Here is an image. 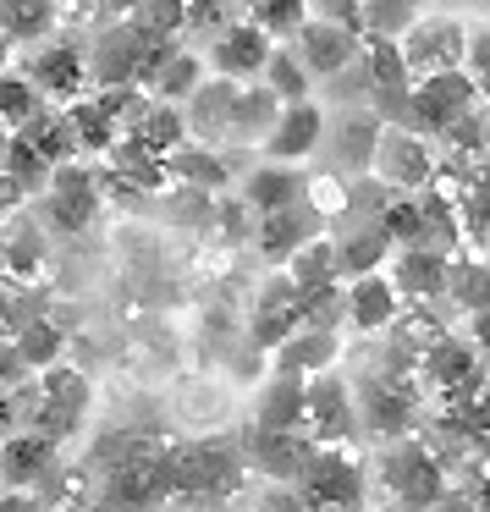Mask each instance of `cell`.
I'll use <instances>...</instances> for the list:
<instances>
[{
  "instance_id": "cell-1",
  "label": "cell",
  "mask_w": 490,
  "mask_h": 512,
  "mask_svg": "<svg viewBox=\"0 0 490 512\" xmlns=\"http://www.w3.org/2000/svg\"><path fill=\"white\" fill-rule=\"evenodd\" d=\"M89 408H94V386L83 369H72L61 358L56 369L39 375V386H17V413L28 419V430L50 435V441H72V435L89 424Z\"/></svg>"
},
{
  "instance_id": "cell-2",
  "label": "cell",
  "mask_w": 490,
  "mask_h": 512,
  "mask_svg": "<svg viewBox=\"0 0 490 512\" xmlns=\"http://www.w3.org/2000/svg\"><path fill=\"white\" fill-rule=\"evenodd\" d=\"M171 496H177V485H171V452L144 446V452L105 468V485L94 490L89 512H160Z\"/></svg>"
},
{
  "instance_id": "cell-3",
  "label": "cell",
  "mask_w": 490,
  "mask_h": 512,
  "mask_svg": "<svg viewBox=\"0 0 490 512\" xmlns=\"http://www.w3.org/2000/svg\"><path fill=\"white\" fill-rule=\"evenodd\" d=\"M380 485H386L408 512H435L446 501V490H452V479H446L441 457H435L424 441L397 435V441L380 452Z\"/></svg>"
},
{
  "instance_id": "cell-4",
  "label": "cell",
  "mask_w": 490,
  "mask_h": 512,
  "mask_svg": "<svg viewBox=\"0 0 490 512\" xmlns=\"http://www.w3.org/2000/svg\"><path fill=\"white\" fill-rule=\"evenodd\" d=\"M292 490L309 512H358L364 507V463L347 446H314Z\"/></svg>"
},
{
  "instance_id": "cell-5",
  "label": "cell",
  "mask_w": 490,
  "mask_h": 512,
  "mask_svg": "<svg viewBox=\"0 0 490 512\" xmlns=\"http://www.w3.org/2000/svg\"><path fill=\"white\" fill-rule=\"evenodd\" d=\"M408 78H430V72H463V50H468V23L452 12H419L397 39Z\"/></svg>"
},
{
  "instance_id": "cell-6",
  "label": "cell",
  "mask_w": 490,
  "mask_h": 512,
  "mask_svg": "<svg viewBox=\"0 0 490 512\" xmlns=\"http://www.w3.org/2000/svg\"><path fill=\"white\" fill-rule=\"evenodd\" d=\"M364 177L375 182V188H386V193H424L430 177H435L430 138H419L413 127H380Z\"/></svg>"
},
{
  "instance_id": "cell-7",
  "label": "cell",
  "mask_w": 490,
  "mask_h": 512,
  "mask_svg": "<svg viewBox=\"0 0 490 512\" xmlns=\"http://www.w3.org/2000/svg\"><path fill=\"white\" fill-rule=\"evenodd\" d=\"M347 386H353L358 430L380 435V441H397V435H408L413 408H419V397H413L408 375H391V369H369V375L347 380Z\"/></svg>"
},
{
  "instance_id": "cell-8",
  "label": "cell",
  "mask_w": 490,
  "mask_h": 512,
  "mask_svg": "<svg viewBox=\"0 0 490 512\" xmlns=\"http://www.w3.org/2000/svg\"><path fill=\"white\" fill-rule=\"evenodd\" d=\"M243 474V452L226 441H193V446H171V485L188 501H210L237 490Z\"/></svg>"
},
{
  "instance_id": "cell-9",
  "label": "cell",
  "mask_w": 490,
  "mask_h": 512,
  "mask_svg": "<svg viewBox=\"0 0 490 512\" xmlns=\"http://www.w3.org/2000/svg\"><path fill=\"white\" fill-rule=\"evenodd\" d=\"M468 105H479L468 72H430V78L408 83V116H402V127H413L419 138H441Z\"/></svg>"
},
{
  "instance_id": "cell-10",
  "label": "cell",
  "mask_w": 490,
  "mask_h": 512,
  "mask_svg": "<svg viewBox=\"0 0 490 512\" xmlns=\"http://www.w3.org/2000/svg\"><path fill=\"white\" fill-rule=\"evenodd\" d=\"M303 435L314 446H347L358 435V408H353V386L336 369L309 380L303 391Z\"/></svg>"
},
{
  "instance_id": "cell-11",
  "label": "cell",
  "mask_w": 490,
  "mask_h": 512,
  "mask_svg": "<svg viewBox=\"0 0 490 512\" xmlns=\"http://www.w3.org/2000/svg\"><path fill=\"white\" fill-rule=\"evenodd\" d=\"M23 78L39 89L45 105H67L78 94H89V56H83L72 39H39L34 56H28Z\"/></svg>"
},
{
  "instance_id": "cell-12",
  "label": "cell",
  "mask_w": 490,
  "mask_h": 512,
  "mask_svg": "<svg viewBox=\"0 0 490 512\" xmlns=\"http://www.w3.org/2000/svg\"><path fill=\"white\" fill-rule=\"evenodd\" d=\"M45 226H56V232H83V226L100 215V182H94L89 166H78V160H67V166H50V182H45Z\"/></svg>"
},
{
  "instance_id": "cell-13",
  "label": "cell",
  "mask_w": 490,
  "mask_h": 512,
  "mask_svg": "<svg viewBox=\"0 0 490 512\" xmlns=\"http://www.w3.org/2000/svg\"><path fill=\"white\" fill-rule=\"evenodd\" d=\"M287 50L303 61V67H309L314 83H325V78H336L342 67H353V61H358L364 34H358V28H347V23H331V17H309V23L292 34Z\"/></svg>"
},
{
  "instance_id": "cell-14",
  "label": "cell",
  "mask_w": 490,
  "mask_h": 512,
  "mask_svg": "<svg viewBox=\"0 0 490 512\" xmlns=\"http://www.w3.org/2000/svg\"><path fill=\"white\" fill-rule=\"evenodd\" d=\"M144 45H149V28L138 23V17H116L111 28H100V39H94V50H89V83H100V89H122V83H133L138 89Z\"/></svg>"
},
{
  "instance_id": "cell-15",
  "label": "cell",
  "mask_w": 490,
  "mask_h": 512,
  "mask_svg": "<svg viewBox=\"0 0 490 512\" xmlns=\"http://www.w3.org/2000/svg\"><path fill=\"white\" fill-rule=\"evenodd\" d=\"M419 375H424V386L441 391V397H468V391H479V353H474V342L457 336V331H441L419 353Z\"/></svg>"
},
{
  "instance_id": "cell-16",
  "label": "cell",
  "mask_w": 490,
  "mask_h": 512,
  "mask_svg": "<svg viewBox=\"0 0 490 512\" xmlns=\"http://www.w3.org/2000/svg\"><path fill=\"white\" fill-rule=\"evenodd\" d=\"M237 452H243V468L276 479V485H292V479L303 474V463H309L314 441L303 430H265V424H254Z\"/></svg>"
},
{
  "instance_id": "cell-17",
  "label": "cell",
  "mask_w": 490,
  "mask_h": 512,
  "mask_svg": "<svg viewBox=\"0 0 490 512\" xmlns=\"http://www.w3.org/2000/svg\"><path fill=\"white\" fill-rule=\"evenodd\" d=\"M325 138V111L314 100H292L276 111V127L265 133V144H259V155L265 160H281V166H303V160L320 149Z\"/></svg>"
},
{
  "instance_id": "cell-18",
  "label": "cell",
  "mask_w": 490,
  "mask_h": 512,
  "mask_svg": "<svg viewBox=\"0 0 490 512\" xmlns=\"http://www.w3.org/2000/svg\"><path fill=\"white\" fill-rule=\"evenodd\" d=\"M61 463V446L39 430H23L17 424L6 441H0V485L6 490H39Z\"/></svg>"
},
{
  "instance_id": "cell-19",
  "label": "cell",
  "mask_w": 490,
  "mask_h": 512,
  "mask_svg": "<svg viewBox=\"0 0 490 512\" xmlns=\"http://www.w3.org/2000/svg\"><path fill=\"white\" fill-rule=\"evenodd\" d=\"M270 50H276V39H270L254 17H243V23H226L221 28V39L210 45V67H215V78L254 83L259 72H265Z\"/></svg>"
},
{
  "instance_id": "cell-20",
  "label": "cell",
  "mask_w": 490,
  "mask_h": 512,
  "mask_svg": "<svg viewBox=\"0 0 490 512\" xmlns=\"http://www.w3.org/2000/svg\"><path fill=\"white\" fill-rule=\"evenodd\" d=\"M397 314H402V298H397V287L386 281V270H369V276L342 281V320L353 325L358 336L391 331Z\"/></svg>"
},
{
  "instance_id": "cell-21",
  "label": "cell",
  "mask_w": 490,
  "mask_h": 512,
  "mask_svg": "<svg viewBox=\"0 0 490 512\" xmlns=\"http://www.w3.org/2000/svg\"><path fill=\"white\" fill-rule=\"evenodd\" d=\"M380 127H386V122H380L369 105H347L336 122L325 116V138H320V144H331V160H336V171H342L347 182L369 171V155H375Z\"/></svg>"
},
{
  "instance_id": "cell-22",
  "label": "cell",
  "mask_w": 490,
  "mask_h": 512,
  "mask_svg": "<svg viewBox=\"0 0 490 512\" xmlns=\"http://www.w3.org/2000/svg\"><path fill=\"white\" fill-rule=\"evenodd\" d=\"M446 259L441 248H391L386 259V281L397 287L402 303H441L446 298Z\"/></svg>"
},
{
  "instance_id": "cell-23",
  "label": "cell",
  "mask_w": 490,
  "mask_h": 512,
  "mask_svg": "<svg viewBox=\"0 0 490 512\" xmlns=\"http://www.w3.org/2000/svg\"><path fill=\"white\" fill-rule=\"evenodd\" d=\"M237 89H243V83L215 78V72H210V78L182 100V116H188V138H193V144H210V149L226 144V133H232V111H237Z\"/></svg>"
},
{
  "instance_id": "cell-24",
  "label": "cell",
  "mask_w": 490,
  "mask_h": 512,
  "mask_svg": "<svg viewBox=\"0 0 490 512\" xmlns=\"http://www.w3.org/2000/svg\"><path fill=\"white\" fill-rule=\"evenodd\" d=\"M292 331H298V287L281 276V281H270V287L254 298V314H248V342H254L259 353H276Z\"/></svg>"
},
{
  "instance_id": "cell-25",
  "label": "cell",
  "mask_w": 490,
  "mask_h": 512,
  "mask_svg": "<svg viewBox=\"0 0 490 512\" xmlns=\"http://www.w3.org/2000/svg\"><path fill=\"white\" fill-rule=\"evenodd\" d=\"M320 215L309 210V204H281V210H270V215H259L254 221V248L265 259H281V265H287V254L292 248H303L309 243V237H320Z\"/></svg>"
},
{
  "instance_id": "cell-26",
  "label": "cell",
  "mask_w": 490,
  "mask_h": 512,
  "mask_svg": "<svg viewBox=\"0 0 490 512\" xmlns=\"http://www.w3.org/2000/svg\"><path fill=\"white\" fill-rule=\"evenodd\" d=\"M166 177L182 182V188H193V193H221L226 182H232V166H226L221 149L193 144V138H188L182 149H171V155H166Z\"/></svg>"
},
{
  "instance_id": "cell-27",
  "label": "cell",
  "mask_w": 490,
  "mask_h": 512,
  "mask_svg": "<svg viewBox=\"0 0 490 512\" xmlns=\"http://www.w3.org/2000/svg\"><path fill=\"white\" fill-rule=\"evenodd\" d=\"M303 391H309V380H303V375L270 369V380L259 386L254 424H265V430H303Z\"/></svg>"
},
{
  "instance_id": "cell-28",
  "label": "cell",
  "mask_w": 490,
  "mask_h": 512,
  "mask_svg": "<svg viewBox=\"0 0 490 512\" xmlns=\"http://www.w3.org/2000/svg\"><path fill=\"white\" fill-rule=\"evenodd\" d=\"M303 199V171L298 166H281V160H259L243 182V204L254 215H270L281 204H298Z\"/></svg>"
},
{
  "instance_id": "cell-29",
  "label": "cell",
  "mask_w": 490,
  "mask_h": 512,
  "mask_svg": "<svg viewBox=\"0 0 490 512\" xmlns=\"http://www.w3.org/2000/svg\"><path fill=\"white\" fill-rule=\"evenodd\" d=\"M336 353H342V347H336V331H309V325H298L270 358H276V369H287V375L314 380V375H325V369H336Z\"/></svg>"
},
{
  "instance_id": "cell-30",
  "label": "cell",
  "mask_w": 490,
  "mask_h": 512,
  "mask_svg": "<svg viewBox=\"0 0 490 512\" xmlns=\"http://www.w3.org/2000/svg\"><path fill=\"white\" fill-rule=\"evenodd\" d=\"M6 226V237H0V265H6V276L12 281H34L39 270H45V226H34L23 210L12 215Z\"/></svg>"
},
{
  "instance_id": "cell-31",
  "label": "cell",
  "mask_w": 490,
  "mask_h": 512,
  "mask_svg": "<svg viewBox=\"0 0 490 512\" xmlns=\"http://www.w3.org/2000/svg\"><path fill=\"white\" fill-rule=\"evenodd\" d=\"M6 342L17 347V358L28 364V375H45V369H56L61 358H67V331H61L50 314H34L28 325H17Z\"/></svg>"
},
{
  "instance_id": "cell-32",
  "label": "cell",
  "mask_w": 490,
  "mask_h": 512,
  "mask_svg": "<svg viewBox=\"0 0 490 512\" xmlns=\"http://www.w3.org/2000/svg\"><path fill=\"white\" fill-rule=\"evenodd\" d=\"M331 254H336V281H353V276H369V270H386L391 243L380 226H353L347 237L331 243Z\"/></svg>"
},
{
  "instance_id": "cell-33",
  "label": "cell",
  "mask_w": 490,
  "mask_h": 512,
  "mask_svg": "<svg viewBox=\"0 0 490 512\" xmlns=\"http://www.w3.org/2000/svg\"><path fill=\"white\" fill-rule=\"evenodd\" d=\"M276 111H281V100L265 83H243V89H237V111H232L226 144H265V133L276 127Z\"/></svg>"
},
{
  "instance_id": "cell-34",
  "label": "cell",
  "mask_w": 490,
  "mask_h": 512,
  "mask_svg": "<svg viewBox=\"0 0 490 512\" xmlns=\"http://www.w3.org/2000/svg\"><path fill=\"white\" fill-rule=\"evenodd\" d=\"M111 177L122 182V188H138V193H160V188H171V177H166V160L160 155H149L138 138H122V144L111 149Z\"/></svg>"
},
{
  "instance_id": "cell-35",
  "label": "cell",
  "mask_w": 490,
  "mask_h": 512,
  "mask_svg": "<svg viewBox=\"0 0 490 512\" xmlns=\"http://www.w3.org/2000/svg\"><path fill=\"white\" fill-rule=\"evenodd\" d=\"M127 138H138V144H144L149 155L166 160L171 149L188 144V116H182V105H171V100H149V111L138 116V127H133Z\"/></svg>"
},
{
  "instance_id": "cell-36",
  "label": "cell",
  "mask_w": 490,
  "mask_h": 512,
  "mask_svg": "<svg viewBox=\"0 0 490 512\" xmlns=\"http://www.w3.org/2000/svg\"><path fill=\"white\" fill-rule=\"evenodd\" d=\"M17 133L45 155V166H67V160H78V138H72L61 105H39V111L28 116V127H17Z\"/></svg>"
},
{
  "instance_id": "cell-37",
  "label": "cell",
  "mask_w": 490,
  "mask_h": 512,
  "mask_svg": "<svg viewBox=\"0 0 490 512\" xmlns=\"http://www.w3.org/2000/svg\"><path fill=\"white\" fill-rule=\"evenodd\" d=\"M61 6L56 0H0V28L12 45H39V39L56 34Z\"/></svg>"
},
{
  "instance_id": "cell-38",
  "label": "cell",
  "mask_w": 490,
  "mask_h": 512,
  "mask_svg": "<svg viewBox=\"0 0 490 512\" xmlns=\"http://www.w3.org/2000/svg\"><path fill=\"white\" fill-rule=\"evenodd\" d=\"M204 78H210V61H199L193 50H182V45H177V50L166 56V67H160L155 78H149V100H171V105H182Z\"/></svg>"
},
{
  "instance_id": "cell-39",
  "label": "cell",
  "mask_w": 490,
  "mask_h": 512,
  "mask_svg": "<svg viewBox=\"0 0 490 512\" xmlns=\"http://www.w3.org/2000/svg\"><path fill=\"white\" fill-rule=\"evenodd\" d=\"M446 298H452V309H463V314L490 309V265L485 259H463V254L446 259Z\"/></svg>"
},
{
  "instance_id": "cell-40",
  "label": "cell",
  "mask_w": 490,
  "mask_h": 512,
  "mask_svg": "<svg viewBox=\"0 0 490 512\" xmlns=\"http://www.w3.org/2000/svg\"><path fill=\"white\" fill-rule=\"evenodd\" d=\"M259 78H265V89L276 94L281 105H292V100H314V89H320V83L309 78V67H303V61L292 56L287 45L270 50V61H265V72H259Z\"/></svg>"
},
{
  "instance_id": "cell-41",
  "label": "cell",
  "mask_w": 490,
  "mask_h": 512,
  "mask_svg": "<svg viewBox=\"0 0 490 512\" xmlns=\"http://www.w3.org/2000/svg\"><path fill=\"white\" fill-rule=\"evenodd\" d=\"M281 276L292 281L298 292H309V287H325V281H336V254H331V237H309L303 248H292L287 254V270Z\"/></svg>"
},
{
  "instance_id": "cell-42",
  "label": "cell",
  "mask_w": 490,
  "mask_h": 512,
  "mask_svg": "<svg viewBox=\"0 0 490 512\" xmlns=\"http://www.w3.org/2000/svg\"><path fill=\"white\" fill-rule=\"evenodd\" d=\"M0 171H6V177L28 193V199H34V193H45V182H50L45 155H39L23 133H6V144H0Z\"/></svg>"
},
{
  "instance_id": "cell-43",
  "label": "cell",
  "mask_w": 490,
  "mask_h": 512,
  "mask_svg": "<svg viewBox=\"0 0 490 512\" xmlns=\"http://www.w3.org/2000/svg\"><path fill=\"white\" fill-rule=\"evenodd\" d=\"M419 215H424V248H441V254H457V248H463L457 204L446 199V193L424 188V193H419Z\"/></svg>"
},
{
  "instance_id": "cell-44",
  "label": "cell",
  "mask_w": 490,
  "mask_h": 512,
  "mask_svg": "<svg viewBox=\"0 0 490 512\" xmlns=\"http://www.w3.org/2000/svg\"><path fill=\"white\" fill-rule=\"evenodd\" d=\"M419 17V0H358V34L402 39V28Z\"/></svg>"
},
{
  "instance_id": "cell-45",
  "label": "cell",
  "mask_w": 490,
  "mask_h": 512,
  "mask_svg": "<svg viewBox=\"0 0 490 512\" xmlns=\"http://www.w3.org/2000/svg\"><path fill=\"white\" fill-rule=\"evenodd\" d=\"M39 105L45 100H39V89L23 78V72H0V127H12V133L28 127V116H34Z\"/></svg>"
},
{
  "instance_id": "cell-46",
  "label": "cell",
  "mask_w": 490,
  "mask_h": 512,
  "mask_svg": "<svg viewBox=\"0 0 490 512\" xmlns=\"http://www.w3.org/2000/svg\"><path fill=\"white\" fill-rule=\"evenodd\" d=\"M336 320H342V281L298 292V325H309V331H336Z\"/></svg>"
},
{
  "instance_id": "cell-47",
  "label": "cell",
  "mask_w": 490,
  "mask_h": 512,
  "mask_svg": "<svg viewBox=\"0 0 490 512\" xmlns=\"http://www.w3.org/2000/svg\"><path fill=\"white\" fill-rule=\"evenodd\" d=\"M254 23L281 45V39H292L309 23V0H254Z\"/></svg>"
},
{
  "instance_id": "cell-48",
  "label": "cell",
  "mask_w": 490,
  "mask_h": 512,
  "mask_svg": "<svg viewBox=\"0 0 490 512\" xmlns=\"http://www.w3.org/2000/svg\"><path fill=\"white\" fill-rule=\"evenodd\" d=\"M463 72H468V83H474V94L490 105V23H485V28H468Z\"/></svg>"
},
{
  "instance_id": "cell-49",
  "label": "cell",
  "mask_w": 490,
  "mask_h": 512,
  "mask_svg": "<svg viewBox=\"0 0 490 512\" xmlns=\"http://www.w3.org/2000/svg\"><path fill=\"white\" fill-rule=\"evenodd\" d=\"M237 0H182V28H226Z\"/></svg>"
},
{
  "instance_id": "cell-50",
  "label": "cell",
  "mask_w": 490,
  "mask_h": 512,
  "mask_svg": "<svg viewBox=\"0 0 490 512\" xmlns=\"http://www.w3.org/2000/svg\"><path fill=\"white\" fill-rule=\"evenodd\" d=\"M0 386L6 391H17V386H28V364L17 358V347L0 336Z\"/></svg>"
},
{
  "instance_id": "cell-51",
  "label": "cell",
  "mask_w": 490,
  "mask_h": 512,
  "mask_svg": "<svg viewBox=\"0 0 490 512\" xmlns=\"http://www.w3.org/2000/svg\"><path fill=\"white\" fill-rule=\"evenodd\" d=\"M463 336L474 342V353L485 358V353H490V309H474V314H468V331H463Z\"/></svg>"
},
{
  "instance_id": "cell-52",
  "label": "cell",
  "mask_w": 490,
  "mask_h": 512,
  "mask_svg": "<svg viewBox=\"0 0 490 512\" xmlns=\"http://www.w3.org/2000/svg\"><path fill=\"white\" fill-rule=\"evenodd\" d=\"M23 204H28V193L17 188V182L6 177V171H0V221H12V215L23 210Z\"/></svg>"
},
{
  "instance_id": "cell-53",
  "label": "cell",
  "mask_w": 490,
  "mask_h": 512,
  "mask_svg": "<svg viewBox=\"0 0 490 512\" xmlns=\"http://www.w3.org/2000/svg\"><path fill=\"white\" fill-rule=\"evenodd\" d=\"M0 512H45L39 490H0Z\"/></svg>"
},
{
  "instance_id": "cell-54",
  "label": "cell",
  "mask_w": 490,
  "mask_h": 512,
  "mask_svg": "<svg viewBox=\"0 0 490 512\" xmlns=\"http://www.w3.org/2000/svg\"><path fill=\"white\" fill-rule=\"evenodd\" d=\"M17 424H23V413H17V391L0 386V441H6V435H12Z\"/></svg>"
},
{
  "instance_id": "cell-55",
  "label": "cell",
  "mask_w": 490,
  "mask_h": 512,
  "mask_svg": "<svg viewBox=\"0 0 490 512\" xmlns=\"http://www.w3.org/2000/svg\"><path fill=\"white\" fill-rule=\"evenodd\" d=\"M468 501H474V512H490V468L479 474V485H468Z\"/></svg>"
},
{
  "instance_id": "cell-56",
  "label": "cell",
  "mask_w": 490,
  "mask_h": 512,
  "mask_svg": "<svg viewBox=\"0 0 490 512\" xmlns=\"http://www.w3.org/2000/svg\"><path fill=\"white\" fill-rule=\"evenodd\" d=\"M105 6H111V12H116V17H133V12H138V6H144V0H105Z\"/></svg>"
},
{
  "instance_id": "cell-57",
  "label": "cell",
  "mask_w": 490,
  "mask_h": 512,
  "mask_svg": "<svg viewBox=\"0 0 490 512\" xmlns=\"http://www.w3.org/2000/svg\"><path fill=\"white\" fill-rule=\"evenodd\" d=\"M6 61H12V39H6V28H0V72H6Z\"/></svg>"
},
{
  "instance_id": "cell-58",
  "label": "cell",
  "mask_w": 490,
  "mask_h": 512,
  "mask_svg": "<svg viewBox=\"0 0 490 512\" xmlns=\"http://www.w3.org/2000/svg\"><path fill=\"white\" fill-rule=\"evenodd\" d=\"M56 6H72V12H78V6H89V0H56Z\"/></svg>"
},
{
  "instance_id": "cell-59",
  "label": "cell",
  "mask_w": 490,
  "mask_h": 512,
  "mask_svg": "<svg viewBox=\"0 0 490 512\" xmlns=\"http://www.w3.org/2000/svg\"><path fill=\"white\" fill-rule=\"evenodd\" d=\"M485 155H490V111H485Z\"/></svg>"
},
{
  "instance_id": "cell-60",
  "label": "cell",
  "mask_w": 490,
  "mask_h": 512,
  "mask_svg": "<svg viewBox=\"0 0 490 512\" xmlns=\"http://www.w3.org/2000/svg\"><path fill=\"white\" fill-rule=\"evenodd\" d=\"M485 265H490V243H485Z\"/></svg>"
},
{
  "instance_id": "cell-61",
  "label": "cell",
  "mask_w": 490,
  "mask_h": 512,
  "mask_svg": "<svg viewBox=\"0 0 490 512\" xmlns=\"http://www.w3.org/2000/svg\"><path fill=\"white\" fill-rule=\"evenodd\" d=\"M0 281H6V265H0Z\"/></svg>"
}]
</instances>
